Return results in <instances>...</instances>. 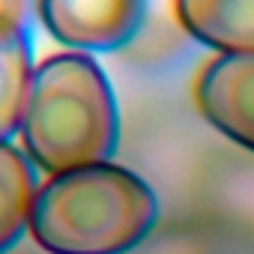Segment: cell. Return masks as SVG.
Here are the masks:
<instances>
[{
	"instance_id": "1",
	"label": "cell",
	"mask_w": 254,
	"mask_h": 254,
	"mask_svg": "<svg viewBox=\"0 0 254 254\" xmlns=\"http://www.w3.org/2000/svg\"><path fill=\"white\" fill-rule=\"evenodd\" d=\"M18 138L27 159L48 177L111 162L120 141V108L105 69L81 51L39 60Z\"/></svg>"
},
{
	"instance_id": "2",
	"label": "cell",
	"mask_w": 254,
	"mask_h": 254,
	"mask_svg": "<svg viewBox=\"0 0 254 254\" xmlns=\"http://www.w3.org/2000/svg\"><path fill=\"white\" fill-rule=\"evenodd\" d=\"M156 227V191L114 162L51 174L30 212V236L48 254H126Z\"/></svg>"
},
{
	"instance_id": "3",
	"label": "cell",
	"mask_w": 254,
	"mask_h": 254,
	"mask_svg": "<svg viewBox=\"0 0 254 254\" xmlns=\"http://www.w3.org/2000/svg\"><path fill=\"white\" fill-rule=\"evenodd\" d=\"M45 33L81 54L117 51L144 24L147 0H33Z\"/></svg>"
},
{
	"instance_id": "4",
	"label": "cell",
	"mask_w": 254,
	"mask_h": 254,
	"mask_svg": "<svg viewBox=\"0 0 254 254\" xmlns=\"http://www.w3.org/2000/svg\"><path fill=\"white\" fill-rule=\"evenodd\" d=\"M194 105L212 129L254 153V54H218L203 63Z\"/></svg>"
},
{
	"instance_id": "5",
	"label": "cell",
	"mask_w": 254,
	"mask_h": 254,
	"mask_svg": "<svg viewBox=\"0 0 254 254\" xmlns=\"http://www.w3.org/2000/svg\"><path fill=\"white\" fill-rule=\"evenodd\" d=\"M180 27L218 54H254V0H174Z\"/></svg>"
},
{
	"instance_id": "6",
	"label": "cell",
	"mask_w": 254,
	"mask_h": 254,
	"mask_svg": "<svg viewBox=\"0 0 254 254\" xmlns=\"http://www.w3.org/2000/svg\"><path fill=\"white\" fill-rule=\"evenodd\" d=\"M33 69L30 27L0 21V144L12 141L21 129Z\"/></svg>"
},
{
	"instance_id": "7",
	"label": "cell",
	"mask_w": 254,
	"mask_h": 254,
	"mask_svg": "<svg viewBox=\"0 0 254 254\" xmlns=\"http://www.w3.org/2000/svg\"><path fill=\"white\" fill-rule=\"evenodd\" d=\"M39 191L36 165L15 144H0V254H6L24 230H30V212Z\"/></svg>"
},
{
	"instance_id": "8",
	"label": "cell",
	"mask_w": 254,
	"mask_h": 254,
	"mask_svg": "<svg viewBox=\"0 0 254 254\" xmlns=\"http://www.w3.org/2000/svg\"><path fill=\"white\" fill-rule=\"evenodd\" d=\"M126 254H215L212 239L194 224H168L156 227Z\"/></svg>"
},
{
	"instance_id": "9",
	"label": "cell",
	"mask_w": 254,
	"mask_h": 254,
	"mask_svg": "<svg viewBox=\"0 0 254 254\" xmlns=\"http://www.w3.org/2000/svg\"><path fill=\"white\" fill-rule=\"evenodd\" d=\"M30 15H33V0H0V21L30 27Z\"/></svg>"
}]
</instances>
